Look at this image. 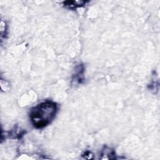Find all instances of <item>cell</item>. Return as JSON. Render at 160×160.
Wrapping results in <instances>:
<instances>
[{
  "mask_svg": "<svg viewBox=\"0 0 160 160\" xmlns=\"http://www.w3.org/2000/svg\"><path fill=\"white\" fill-rule=\"evenodd\" d=\"M7 34V24L6 22L1 21V39L3 38L4 35Z\"/></svg>",
  "mask_w": 160,
  "mask_h": 160,
  "instance_id": "obj_5",
  "label": "cell"
},
{
  "mask_svg": "<svg viewBox=\"0 0 160 160\" xmlns=\"http://www.w3.org/2000/svg\"><path fill=\"white\" fill-rule=\"evenodd\" d=\"M101 155L102 156L101 158V159H116V152L112 148L106 146L102 149Z\"/></svg>",
  "mask_w": 160,
  "mask_h": 160,
  "instance_id": "obj_4",
  "label": "cell"
},
{
  "mask_svg": "<svg viewBox=\"0 0 160 160\" xmlns=\"http://www.w3.org/2000/svg\"><path fill=\"white\" fill-rule=\"evenodd\" d=\"M58 111V105L51 100H46L33 107L29 112L32 125L36 129L48 126L55 118Z\"/></svg>",
  "mask_w": 160,
  "mask_h": 160,
  "instance_id": "obj_1",
  "label": "cell"
},
{
  "mask_svg": "<svg viewBox=\"0 0 160 160\" xmlns=\"http://www.w3.org/2000/svg\"><path fill=\"white\" fill-rule=\"evenodd\" d=\"M84 71V65L83 64H78L75 68L74 72L72 75L71 84L73 86H77L82 84L85 81Z\"/></svg>",
  "mask_w": 160,
  "mask_h": 160,
  "instance_id": "obj_2",
  "label": "cell"
},
{
  "mask_svg": "<svg viewBox=\"0 0 160 160\" xmlns=\"http://www.w3.org/2000/svg\"><path fill=\"white\" fill-rule=\"evenodd\" d=\"M89 2L88 1H66L62 2V4L65 8L74 10L85 6Z\"/></svg>",
  "mask_w": 160,
  "mask_h": 160,
  "instance_id": "obj_3",
  "label": "cell"
},
{
  "mask_svg": "<svg viewBox=\"0 0 160 160\" xmlns=\"http://www.w3.org/2000/svg\"><path fill=\"white\" fill-rule=\"evenodd\" d=\"M91 155H93V154L90 151H86L84 154H82V156L86 158V159H91L92 157H91Z\"/></svg>",
  "mask_w": 160,
  "mask_h": 160,
  "instance_id": "obj_6",
  "label": "cell"
}]
</instances>
